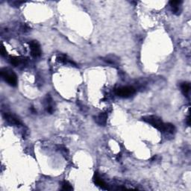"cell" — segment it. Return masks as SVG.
<instances>
[{"label": "cell", "instance_id": "cell-1", "mask_svg": "<svg viewBox=\"0 0 191 191\" xmlns=\"http://www.w3.org/2000/svg\"><path fill=\"white\" fill-rule=\"evenodd\" d=\"M1 78L12 87H15L17 85V76L13 73V70L8 68H2L0 72Z\"/></svg>", "mask_w": 191, "mask_h": 191}, {"label": "cell", "instance_id": "cell-2", "mask_svg": "<svg viewBox=\"0 0 191 191\" xmlns=\"http://www.w3.org/2000/svg\"><path fill=\"white\" fill-rule=\"evenodd\" d=\"M142 120L144 122H146V123L152 125L153 127H155L158 130H159L160 131H162V132L163 131V129H164L165 127V124H166V123H163L159 117H156V116L149 115L143 117V118H142Z\"/></svg>", "mask_w": 191, "mask_h": 191}, {"label": "cell", "instance_id": "cell-3", "mask_svg": "<svg viewBox=\"0 0 191 191\" xmlns=\"http://www.w3.org/2000/svg\"><path fill=\"white\" fill-rule=\"evenodd\" d=\"M136 91L133 87H122L116 91V94L120 97L128 98L135 94Z\"/></svg>", "mask_w": 191, "mask_h": 191}, {"label": "cell", "instance_id": "cell-4", "mask_svg": "<svg viewBox=\"0 0 191 191\" xmlns=\"http://www.w3.org/2000/svg\"><path fill=\"white\" fill-rule=\"evenodd\" d=\"M30 49H31V55L34 58H38L41 55V49L40 44L37 41L32 40L29 43Z\"/></svg>", "mask_w": 191, "mask_h": 191}, {"label": "cell", "instance_id": "cell-5", "mask_svg": "<svg viewBox=\"0 0 191 191\" xmlns=\"http://www.w3.org/2000/svg\"><path fill=\"white\" fill-rule=\"evenodd\" d=\"M4 117L6 121L8 122L9 123L12 125H16V126H19L21 124L20 121L19 120V119L16 118L14 115L11 114H8V113H5L4 114Z\"/></svg>", "mask_w": 191, "mask_h": 191}, {"label": "cell", "instance_id": "cell-6", "mask_svg": "<svg viewBox=\"0 0 191 191\" xmlns=\"http://www.w3.org/2000/svg\"><path fill=\"white\" fill-rule=\"evenodd\" d=\"M182 1H169V4H170L171 7H172V13L175 14H179L180 13V9L178 6L181 4Z\"/></svg>", "mask_w": 191, "mask_h": 191}, {"label": "cell", "instance_id": "cell-7", "mask_svg": "<svg viewBox=\"0 0 191 191\" xmlns=\"http://www.w3.org/2000/svg\"><path fill=\"white\" fill-rule=\"evenodd\" d=\"M94 181L97 186L102 187V189H107V185L105 184V182L98 175L97 173H95V175H94Z\"/></svg>", "mask_w": 191, "mask_h": 191}, {"label": "cell", "instance_id": "cell-8", "mask_svg": "<svg viewBox=\"0 0 191 191\" xmlns=\"http://www.w3.org/2000/svg\"><path fill=\"white\" fill-rule=\"evenodd\" d=\"M96 122L100 126H105L107 122V114L105 113H101L99 116L96 117Z\"/></svg>", "mask_w": 191, "mask_h": 191}, {"label": "cell", "instance_id": "cell-9", "mask_svg": "<svg viewBox=\"0 0 191 191\" xmlns=\"http://www.w3.org/2000/svg\"><path fill=\"white\" fill-rule=\"evenodd\" d=\"M175 131V128L171 123H166L165 124L164 129H163V132L166 133L168 134H173V133Z\"/></svg>", "mask_w": 191, "mask_h": 191}, {"label": "cell", "instance_id": "cell-10", "mask_svg": "<svg viewBox=\"0 0 191 191\" xmlns=\"http://www.w3.org/2000/svg\"><path fill=\"white\" fill-rule=\"evenodd\" d=\"M9 62L14 67H17L18 65L24 62V60L18 57H10V59H9Z\"/></svg>", "mask_w": 191, "mask_h": 191}, {"label": "cell", "instance_id": "cell-11", "mask_svg": "<svg viewBox=\"0 0 191 191\" xmlns=\"http://www.w3.org/2000/svg\"><path fill=\"white\" fill-rule=\"evenodd\" d=\"M181 89L182 93L184 94V95L187 96V94L190 92V85L189 83H187V82H184V83H182L181 85Z\"/></svg>", "mask_w": 191, "mask_h": 191}, {"label": "cell", "instance_id": "cell-12", "mask_svg": "<svg viewBox=\"0 0 191 191\" xmlns=\"http://www.w3.org/2000/svg\"><path fill=\"white\" fill-rule=\"evenodd\" d=\"M58 60L59 61L62 62V63H64L65 64H70V65L76 66V64H75L74 62L73 61L70 60V59H69L68 58H67V56H65V55L60 56L59 58H58Z\"/></svg>", "mask_w": 191, "mask_h": 191}, {"label": "cell", "instance_id": "cell-13", "mask_svg": "<svg viewBox=\"0 0 191 191\" xmlns=\"http://www.w3.org/2000/svg\"><path fill=\"white\" fill-rule=\"evenodd\" d=\"M62 190H72L73 187H72L71 184H69L67 181H64L62 183Z\"/></svg>", "mask_w": 191, "mask_h": 191}, {"label": "cell", "instance_id": "cell-14", "mask_svg": "<svg viewBox=\"0 0 191 191\" xmlns=\"http://www.w3.org/2000/svg\"><path fill=\"white\" fill-rule=\"evenodd\" d=\"M6 54H7V52H6V49H4V46H1V55L2 56H5Z\"/></svg>", "mask_w": 191, "mask_h": 191}, {"label": "cell", "instance_id": "cell-15", "mask_svg": "<svg viewBox=\"0 0 191 191\" xmlns=\"http://www.w3.org/2000/svg\"><path fill=\"white\" fill-rule=\"evenodd\" d=\"M187 125H188L189 126H190V116H188V117H187Z\"/></svg>", "mask_w": 191, "mask_h": 191}]
</instances>
